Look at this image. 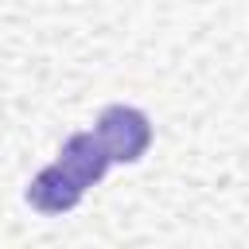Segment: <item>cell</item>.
Instances as JSON below:
<instances>
[{
	"label": "cell",
	"instance_id": "6da1fadb",
	"mask_svg": "<svg viewBox=\"0 0 249 249\" xmlns=\"http://www.w3.org/2000/svg\"><path fill=\"white\" fill-rule=\"evenodd\" d=\"M93 132H97L109 163H113V160H121V163L140 160L144 148H148V140H152L148 117H144L140 109H132V105H109V109L97 117V128H93Z\"/></svg>",
	"mask_w": 249,
	"mask_h": 249
},
{
	"label": "cell",
	"instance_id": "7a4b0ae2",
	"mask_svg": "<svg viewBox=\"0 0 249 249\" xmlns=\"http://www.w3.org/2000/svg\"><path fill=\"white\" fill-rule=\"evenodd\" d=\"M82 191L86 187H93L101 175H105V167H109V156H105V148H101V140H97V132H74L66 144H62V152H58V160H54Z\"/></svg>",
	"mask_w": 249,
	"mask_h": 249
},
{
	"label": "cell",
	"instance_id": "3957f363",
	"mask_svg": "<svg viewBox=\"0 0 249 249\" xmlns=\"http://www.w3.org/2000/svg\"><path fill=\"white\" fill-rule=\"evenodd\" d=\"M86 191L58 167V163H51V167H43L35 179H31V187H27V202L35 206V210H43V214H62V210H74L78 206V198H82Z\"/></svg>",
	"mask_w": 249,
	"mask_h": 249
}]
</instances>
